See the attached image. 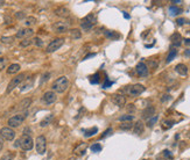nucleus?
<instances>
[{
    "mask_svg": "<svg viewBox=\"0 0 190 160\" xmlns=\"http://www.w3.org/2000/svg\"><path fill=\"white\" fill-rule=\"evenodd\" d=\"M171 4H182V0H173Z\"/></svg>",
    "mask_w": 190,
    "mask_h": 160,
    "instance_id": "52",
    "label": "nucleus"
},
{
    "mask_svg": "<svg viewBox=\"0 0 190 160\" xmlns=\"http://www.w3.org/2000/svg\"><path fill=\"white\" fill-rule=\"evenodd\" d=\"M135 71H136V73L139 74L140 77H147L148 76V66L144 62H140L139 64L136 65Z\"/></svg>",
    "mask_w": 190,
    "mask_h": 160,
    "instance_id": "13",
    "label": "nucleus"
},
{
    "mask_svg": "<svg viewBox=\"0 0 190 160\" xmlns=\"http://www.w3.org/2000/svg\"><path fill=\"white\" fill-rule=\"evenodd\" d=\"M111 132H112V128H109L107 130H105V132H104V133H103V135H101V138H104V137H106V136H107V135H110Z\"/></svg>",
    "mask_w": 190,
    "mask_h": 160,
    "instance_id": "44",
    "label": "nucleus"
},
{
    "mask_svg": "<svg viewBox=\"0 0 190 160\" xmlns=\"http://www.w3.org/2000/svg\"><path fill=\"white\" fill-rule=\"evenodd\" d=\"M133 125H134V124H133L132 122H123V123L119 125V128L122 129V130L127 131V130H131V129L133 128Z\"/></svg>",
    "mask_w": 190,
    "mask_h": 160,
    "instance_id": "27",
    "label": "nucleus"
},
{
    "mask_svg": "<svg viewBox=\"0 0 190 160\" xmlns=\"http://www.w3.org/2000/svg\"><path fill=\"white\" fill-rule=\"evenodd\" d=\"M35 147L39 154H44L47 150V139L44 136H39L35 139Z\"/></svg>",
    "mask_w": 190,
    "mask_h": 160,
    "instance_id": "7",
    "label": "nucleus"
},
{
    "mask_svg": "<svg viewBox=\"0 0 190 160\" xmlns=\"http://www.w3.org/2000/svg\"><path fill=\"white\" fill-rule=\"evenodd\" d=\"M90 150H91L92 152H99V151H101V146H100L99 144H92V145L90 146Z\"/></svg>",
    "mask_w": 190,
    "mask_h": 160,
    "instance_id": "39",
    "label": "nucleus"
},
{
    "mask_svg": "<svg viewBox=\"0 0 190 160\" xmlns=\"http://www.w3.org/2000/svg\"><path fill=\"white\" fill-rule=\"evenodd\" d=\"M176 55H177V50L174 48V49H171L170 51H169V53H168V56H167V59H166V62L167 63H170L173 59H174L175 57H176Z\"/></svg>",
    "mask_w": 190,
    "mask_h": 160,
    "instance_id": "26",
    "label": "nucleus"
},
{
    "mask_svg": "<svg viewBox=\"0 0 190 160\" xmlns=\"http://www.w3.org/2000/svg\"><path fill=\"white\" fill-rule=\"evenodd\" d=\"M3 147H4V139H3L1 137H0V152H1Z\"/></svg>",
    "mask_w": 190,
    "mask_h": 160,
    "instance_id": "48",
    "label": "nucleus"
},
{
    "mask_svg": "<svg viewBox=\"0 0 190 160\" xmlns=\"http://www.w3.org/2000/svg\"><path fill=\"white\" fill-rule=\"evenodd\" d=\"M183 42L185 45H190V39H185V40H183Z\"/></svg>",
    "mask_w": 190,
    "mask_h": 160,
    "instance_id": "50",
    "label": "nucleus"
},
{
    "mask_svg": "<svg viewBox=\"0 0 190 160\" xmlns=\"http://www.w3.org/2000/svg\"><path fill=\"white\" fill-rule=\"evenodd\" d=\"M51 120H53V115L50 114V115H48L46 118H43V120L41 121V123H40V127H42V128H43V127H47L48 124L50 123V121H51Z\"/></svg>",
    "mask_w": 190,
    "mask_h": 160,
    "instance_id": "30",
    "label": "nucleus"
},
{
    "mask_svg": "<svg viewBox=\"0 0 190 160\" xmlns=\"http://www.w3.org/2000/svg\"><path fill=\"white\" fill-rule=\"evenodd\" d=\"M15 17H16V19H23V17H26V14L23 13V12H16L15 13Z\"/></svg>",
    "mask_w": 190,
    "mask_h": 160,
    "instance_id": "41",
    "label": "nucleus"
},
{
    "mask_svg": "<svg viewBox=\"0 0 190 160\" xmlns=\"http://www.w3.org/2000/svg\"><path fill=\"white\" fill-rule=\"evenodd\" d=\"M14 157H15L14 153L7 152V153H5V154L1 157V159H0V160H14Z\"/></svg>",
    "mask_w": 190,
    "mask_h": 160,
    "instance_id": "34",
    "label": "nucleus"
},
{
    "mask_svg": "<svg viewBox=\"0 0 190 160\" xmlns=\"http://www.w3.org/2000/svg\"><path fill=\"white\" fill-rule=\"evenodd\" d=\"M163 155H164V157H167V158H170V159L173 158V155H171L170 151H168V150H164V151H163Z\"/></svg>",
    "mask_w": 190,
    "mask_h": 160,
    "instance_id": "45",
    "label": "nucleus"
},
{
    "mask_svg": "<svg viewBox=\"0 0 190 160\" xmlns=\"http://www.w3.org/2000/svg\"><path fill=\"white\" fill-rule=\"evenodd\" d=\"M63 43H64V40L63 39H55V40H53L49 44H48V46H47V49H46V52L47 53H51V52H55L56 50H58L62 45H63Z\"/></svg>",
    "mask_w": 190,
    "mask_h": 160,
    "instance_id": "8",
    "label": "nucleus"
},
{
    "mask_svg": "<svg viewBox=\"0 0 190 160\" xmlns=\"http://www.w3.org/2000/svg\"><path fill=\"white\" fill-rule=\"evenodd\" d=\"M0 137L5 140H13L15 138V131L9 128V127H5V128H1L0 129Z\"/></svg>",
    "mask_w": 190,
    "mask_h": 160,
    "instance_id": "9",
    "label": "nucleus"
},
{
    "mask_svg": "<svg viewBox=\"0 0 190 160\" xmlns=\"http://www.w3.org/2000/svg\"><path fill=\"white\" fill-rule=\"evenodd\" d=\"M13 40H14V37H8V36H3L1 37V41L4 42V43H11V42H13Z\"/></svg>",
    "mask_w": 190,
    "mask_h": 160,
    "instance_id": "40",
    "label": "nucleus"
},
{
    "mask_svg": "<svg viewBox=\"0 0 190 160\" xmlns=\"http://www.w3.org/2000/svg\"><path fill=\"white\" fill-rule=\"evenodd\" d=\"M5 4V1H0V5H4Z\"/></svg>",
    "mask_w": 190,
    "mask_h": 160,
    "instance_id": "54",
    "label": "nucleus"
},
{
    "mask_svg": "<svg viewBox=\"0 0 190 160\" xmlns=\"http://www.w3.org/2000/svg\"><path fill=\"white\" fill-rule=\"evenodd\" d=\"M30 44H33V40H30V39H25V40H22L20 42V46L21 48H26V46H28Z\"/></svg>",
    "mask_w": 190,
    "mask_h": 160,
    "instance_id": "35",
    "label": "nucleus"
},
{
    "mask_svg": "<svg viewBox=\"0 0 190 160\" xmlns=\"http://www.w3.org/2000/svg\"><path fill=\"white\" fill-rule=\"evenodd\" d=\"M20 71V65L19 64H11L7 68V73L8 74H15Z\"/></svg>",
    "mask_w": 190,
    "mask_h": 160,
    "instance_id": "21",
    "label": "nucleus"
},
{
    "mask_svg": "<svg viewBox=\"0 0 190 160\" xmlns=\"http://www.w3.org/2000/svg\"><path fill=\"white\" fill-rule=\"evenodd\" d=\"M55 14L60 17H63V19H65V17H69L70 16V11H69L66 7L64 6H60L55 9Z\"/></svg>",
    "mask_w": 190,
    "mask_h": 160,
    "instance_id": "15",
    "label": "nucleus"
},
{
    "mask_svg": "<svg viewBox=\"0 0 190 160\" xmlns=\"http://www.w3.org/2000/svg\"><path fill=\"white\" fill-rule=\"evenodd\" d=\"M50 78V73L49 72H46L44 74H42V77H41V80H40V85H42V84H44L48 79Z\"/></svg>",
    "mask_w": 190,
    "mask_h": 160,
    "instance_id": "38",
    "label": "nucleus"
},
{
    "mask_svg": "<svg viewBox=\"0 0 190 160\" xmlns=\"http://www.w3.org/2000/svg\"><path fill=\"white\" fill-rule=\"evenodd\" d=\"M149 65H150V68H155V67L158 66V63H156V62L150 60V62H149Z\"/></svg>",
    "mask_w": 190,
    "mask_h": 160,
    "instance_id": "47",
    "label": "nucleus"
},
{
    "mask_svg": "<svg viewBox=\"0 0 190 160\" xmlns=\"http://www.w3.org/2000/svg\"><path fill=\"white\" fill-rule=\"evenodd\" d=\"M181 13H182V9L179 8L177 6H170V7H169V14H170L171 16H176V15H179V14H181Z\"/></svg>",
    "mask_w": 190,
    "mask_h": 160,
    "instance_id": "25",
    "label": "nucleus"
},
{
    "mask_svg": "<svg viewBox=\"0 0 190 160\" xmlns=\"http://www.w3.org/2000/svg\"><path fill=\"white\" fill-rule=\"evenodd\" d=\"M104 35H105V36H106L109 40H117V39L120 37V35L117 34V33L113 31V30H105V31H104Z\"/></svg>",
    "mask_w": 190,
    "mask_h": 160,
    "instance_id": "22",
    "label": "nucleus"
},
{
    "mask_svg": "<svg viewBox=\"0 0 190 160\" xmlns=\"http://www.w3.org/2000/svg\"><path fill=\"white\" fill-rule=\"evenodd\" d=\"M53 29L55 33H58V34H62V33H65L68 30V23L66 22H63V21H58V22H55L53 25Z\"/></svg>",
    "mask_w": 190,
    "mask_h": 160,
    "instance_id": "14",
    "label": "nucleus"
},
{
    "mask_svg": "<svg viewBox=\"0 0 190 160\" xmlns=\"http://www.w3.org/2000/svg\"><path fill=\"white\" fill-rule=\"evenodd\" d=\"M70 37H71L73 40H79V39L82 37V33H81V30L77 29V28L71 29V30H70Z\"/></svg>",
    "mask_w": 190,
    "mask_h": 160,
    "instance_id": "23",
    "label": "nucleus"
},
{
    "mask_svg": "<svg viewBox=\"0 0 190 160\" xmlns=\"http://www.w3.org/2000/svg\"><path fill=\"white\" fill-rule=\"evenodd\" d=\"M36 23V19L34 16H28V17H26V20H25V25L27 26V27H29V26H33V25H35Z\"/></svg>",
    "mask_w": 190,
    "mask_h": 160,
    "instance_id": "31",
    "label": "nucleus"
},
{
    "mask_svg": "<svg viewBox=\"0 0 190 160\" xmlns=\"http://www.w3.org/2000/svg\"><path fill=\"white\" fill-rule=\"evenodd\" d=\"M123 13H124V17H125V19H130V17H131L130 14H127L126 12H123Z\"/></svg>",
    "mask_w": 190,
    "mask_h": 160,
    "instance_id": "53",
    "label": "nucleus"
},
{
    "mask_svg": "<svg viewBox=\"0 0 190 160\" xmlns=\"http://www.w3.org/2000/svg\"><path fill=\"white\" fill-rule=\"evenodd\" d=\"M0 53H1V45H0Z\"/></svg>",
    "mask_w": 190,
    "mask_h": 160,
    "instance_id": "55",
    "label": "nucleus"
},
{
    "mask_svg": "<svg viewBox=\"0 0 190 160\" xmlns=\"http://www.w3.org/2000/svg\"><path fill=\"white\" fill-rule=\"evenodd\" d=\"M111 100H112L113 104H115L119 108H122V107H124L126 104V98L123 94H113Z\"/></svg>",
    "mask_w": 190,
    "mask_h": 160,
    "instance_id": "11",
    "label": "nucleus"
},
{
    "mask_svg": "<svg viewBox=\"0 0 190 160\" xmlns=\"http://www.w3.org/2000/svg\"><path fill=\"white\" fill-rule=\"evenodd\" d=\"M33 44H35L36 46H42L43 45V41L40 37H34L33 39Z\"/></svg>",
    "mask_w": 190,
    "mask_h": 160,
    "instance_id": "37",
    "label": "nucleus"
},
{
    "mask_svg": "<svg viewBox=\"0 0 190 160\" xmlns=\"http://www.w3.org/2000/svg\"><path fill=\"white\" fill-rule=\"evenodd\" d=\"M19 145L22 150L25 151H29L33 149L34 146V141L32 139L30 136H27V135H22V137L19 139Z\"/></svg>",
    "mask_w": 190,
    "mask_h": 160,
    "instance_id": "6",
    "label": "nucleus"
},
{
    "mask_svg": "<svg viewBox=\"0 0 190 160\" xmlns=\"http://www.w3.org/2000/svg\"><path fill=\"white\" fill-rule=\"evenodd\" d=\"M26 79V74L25 73H21V74H18L16 77H14L11 81H9V84H8V86H7V90H6V93L7 94H9L15 87H18L23 80Z\"/></svg>",
    "mask_w": 190,
    "mask_h": 160,
    "instance_id": "5",
    "label": "nucleus"
},
{
    "mask_svg": "<svg viewBox=\"0 0 190 160\" xmlns=\"http://www.w3.org/2000/svg\"><path fill=\"white\" fill-rule=\"evenodd\" d=\"M169 100H171V96H170V95H163V98L161 99L162 102H166V101H169Z\"/></svg>",
    "mask_w": 190,
    "mask_h": 160,
    "instance_id": "46",
    "label": "nucleus"
},
{
    "mask_svg": "<svg viewBox=\"0 0 190 160\" xmlns=\"http://www.w3.org/2000/svg\"><path fill=\"white\" fill-rule=\"evenodd\" d=\"M34 34V30L32 29V28H22V29H20L18 33L15 34V37L16 39H28V37H30L32 35Z\"/></svg>",
    "mask_w": 190,
    "mask_h": 160,
    "instance_id": "12",
    "label": "nucleus"
},
{
    "mask_svg": "<svg viewBox=\"0 0 190 160\" xmlns=\"http://www.w3.org/2000/svg\"><path fill=\"white\" fill-rule=\"evenodd\" d=\"M146 91V87L141 84H135V85H132V86H128V88H126V92L128 93L130 96H139L141 95L144 92Z\"/></svg>",
    "mask_w": 190,
    "mask_h": 160,
    "instance_id": "4",
    "label": "nucleus"
},
{
    "mask_svg": "<svg viewBox=\"0 0 190 160\" xmlns=\"http://www.w3.org/2000/svg\"><path fill=\"white\" fill-rule=\"evenodd\" d=\"M99 81H100V74L99 73H96V74L90 77V82L91 84L96 85V84H99Z\"/></svg>",
    "mask_w": 190,
    "mask_h": 160,
    "instance_id": "33",
    "label": "nucleus"
},
{
    "mask_svg": "<svg viewBox=\"0 0 190 160\" xmlns=\"http://www.w3.org/2000/svg\"><path fill=\"white\" fill-rule=\"evenodd\" d=\"M51 88H53V92L55 93H64L68 88H69V80L65 76H62L60 78H57L53 85H51Z\"/></svg>",
    "mask_w": 190,
    "mask_h": 160,
    "instance_id": "1",
    "label": "nucleus"
},
{
    "mask_svg": "<svg viewBox=\"0 0 190 160\" xmlns=\"http://www.w3.org/2000/svg\"><path fill=\"white\" fill-rule=\"evenodd\" d=\"M56 100H57L56 93L53 92V91L46 92V93L43 94V96H42V102H43L44 104H53V103L56 102Z\"/></svg>",
    "mask_w": 190,
    "mask_h": 160,
    "instance_id": "10",
    "label": "nucleus"
},
{
    "mask_svg": "<svg viewBox=\"0 0 190 160\" xmlns=\"http://www.w3.org/2000/svg\"><path fill=\"white\" fill-rule=\"evenodd\" d=\"M5 21H7V22H6L7 25L12 23V22H11V21H12V20H11V17H8V16H6V17H5Z\"/></svg>",
    "mask_w": 190,
    "mask_h": 160,
    "instance_id": "51",
    "label": "nucleus"
},
{
    "mask_svg": "<svg viewBox=\"0 0 190 160\" xmlns=\"http://www.w3.org/2000/svg\"><path fill=\"white\" fill-rule=\"evenodd\" d=\"M170 41H171V44H173V46H175V48H177V46H180L181 44H182V36H181V34H179V33H174L170 36Z\"/></svg>",
    "mask_w": 190,
    "mask_h": 160,
    "instance_id": "17",
    "label": "nucleus"
},
{
    "mask_svg": "<svg viewBox=\"0 0 190 160\" xmlns=\"http://www.w3.org/2000/svg\"><path fill=\"white\" fill-rule=\"evenodd\" d=\"M141 116H142V118H145V120H149L150 117L155 116V107H153V106L147 107L146 109L142 110Z\"/></svg>",
    "mask_w": 190,
    "mask_h": 160,
    "instance_id": "16",
    "label": "nucleus"
},
{
    "mask_svg": "<svg viewBox=\"0 0 190 160\" xmlns=\"http://www.w3.org/2000/svg\"><path fill=\"white\" fill-rule=\"evenodd\" d=\"M7 62H8V59L6 57H0V71H3L6 67Z\"/></svg>",
    "mask_w": 190,
    "mask_h": 160,
    "instance_id": "36",
    "label": "nucleus"
},
{
    "mask_svg": "<svg viewBox=\"0 0 190 160\" xmlns=\"http://www.w3.org/2000/svg\"><path fill=\"white\" fill-rule=\"evenodd\" d=\"M158 120H159V116H158V115H155V116L150 117V118L147 121V127H148V128H153V127H154V124L158 122Z\"/></svg>",
    "mask_w": 190,
    "mask_h": 160,
    "instance_id": "29",
    "label": "nucleus"
},
{
    "mask_svg": "<svg viewBox=\"0 0 190 160\" xmlns=\"http://www.w3.org/2000/svg\"><path fill=\"white\" fill-rule=\"evenodd\" d=\"M185 19H184V17H179V19L176 20V23H177V26H183L184 23H185Z\"/></svg>",
    "mask_w": 190,
    "mask_h": 160,
    "instance_id": "42",
    "label": "nucleus"
},
{
    "mask_svg": "<svg viewBox=\"0 0 190 160\" xmlns=\"http://www.w3.org/2000/svg\"><path fill=\"white\" fill-rule=\"evenodd\" d=\"M98 132V129L96 128V127H93V128H91V129H89V130H84V136L88 138V137H92L93 135H96Z\"/></svg>",
    "mask_w": 190,
    "mask_h": 160,
    "instance_id": "28",
    "label": "nucleus"
},
{
    "mask_svg": "<svg viewBox=\"0 0 190 160\" xmlns=\"http://www.w3.org/2000/svg\"><path fill=\"white\" fill-rule=\"evenodd\" d=\"M175 124V121L173 120H164L162 121V129L163 130H167V129H170L173 125Z\"/></svg>",
    "mask_w": 190,
    "mask_h": 160,
    "instance_id": "24",
    "label": "nucleus"
},
{
    "mask_svg": "<svg viewBox=\"0 0 190 160\" xmlns=\"http://www.w3.org/2000/svg\"><path fill=\"white\" fill-rule=\"evenodd\" d=\"M175 71H176V73L177 74H180V76H182V77H185L187 74H188V67H187V65H184V64H177L176 66H175Z\"/></svg>",
    "mask_w": 190,
    "mask_h": 160,
    "instance_id": "19",
    "label": "nucleus"
},
{
    "mask_svg": "<svg viewBox=\"0 0 190 160\" xmlns=\"http://www.w3.org/2000/svg\"><path fill=\"white\" fill-rule=\"evenodd\" d=\"M112 84H113V82H112V81H110V80H109V79L106 78L105 82H104V84H103V88H109L110 86H112Z\"/></svg>",
    "mask_w": 190,
    "mask_h": 160,
    "instance_id": "43",
    "label": "nucleus"
},
{
    "mask_svg": "<svg viewBox=\"0 0 190 160\" xmlns=\"http://www.w3.org/2000/svg\"><path fill=\"white\" fill-rule=\"evenodd\" d=\"M32 104V99L30 98H26L23 99L19 104H18V110H27L29 108V106Z\"/></svg>",
    "mask_w": 190,
    "mask_h": 160,
    "instance_id": "18",
    "label": "nucleus"
},
{
    "mask_svg": "<svg viewBox=\"0 0 190 160\" xmlns=\"http://www.w3.org/2000/svg\"><path fill=\"white\" fill-rule=\"evenodd\" d=\"M120 122H132L134 120V116L133 115H123L118 118Z\"/></svg>",
    "mask_w": 190,
    "mask_h": 160,
    "instance_id": "32",
    "label": "nucleus"
},
{
    "mask_svg": "<svg viewBox=\"0 0 190 160\" xmlns=\"http://www.w3.org/2000/svg\"><path fill=\"white\" fill-rule=\"evenodd\" d=\"M184 55H185L187 57H190V49H187V50L184 51Z\"/></svg>",
    "mask_w": 190,
    "mask_h": 160,
    "instance_id": "49",
    "label": "nucleus"
},
{
    "mask_svg": "<svg viewBox=\"0 0 190 160\" xmlns=\"http://www.w3.org/2000/svg\"><path fill=\"white\" fill-rule=\"evenodd\" d=\"M27 116H28V113H27V112L21 113V114H16V115L12 116V117L8 120V122H7L8 127H9V128H18V127H20L21 124L23 123V121L26 120Z\"/></svg>",
    "mask_w": 190,
    "mask_h": 160,
    "instance_id": "3",
    "label": "nucleus"
},
{
    "mask_svg": "<svg viewBox=\"0 0 190 160\" xmlns=\"http://www.w3.org/2000/svg\"><path fill=\"white\" fill-rule=\"evenodd\" d=\"M96 23H97V15L95 13H90L81 20V28L85 31H89L93 28Z\"/></svg>",
    "mask_w": 190,
    "mask_h": 160,
    "instance_id": "2",
    "label": "nucleus"
},
{
    "mask_svg": "<svg viewBox=\"0 0 190 160\" xmlns=\"http://www.w3.org/2000/svg\"><path fill=\"white\" fill-rule=\"evenodd\" d=\"M144 123L141 121H136V123H134V125H133V131L135 135H141L144 132Z\"/></svg>",
    "mask_w": 190,
    "mask_h": 160,
    "instance_id": "20",
    "label": "nucleus"
}]
</instances>
